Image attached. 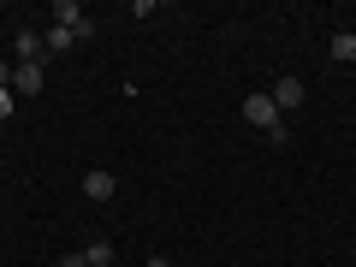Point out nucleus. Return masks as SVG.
<instances>
[{
	"instance_id": "1",
	"label": "nucleus",
	"mask_w": 356,
	"mask_h": 267,
	"mask_svg": "<svg viewBox=\"0 0 356 267\" xmlns=\"http://www.w3.org/2000/svg\"><path fill=\"white\" fill-rule=\"evenodd\" d=\"M243 119H250V125L261 131V137H267L273 125H285V119H280V107H273V95H250V102H243Z\"/></svg>"
},
{
	"instance_id": "2",
	"label": "nucleus",
	"mask_w": 356,
	"mask_h": 267,
	"mask_svg": "<svg viewBox=\"0 0 356 267\" xmlns=\"http://www.w3.org/2000/svg\"><path fill=\"white\" fill-rule=\"evenodd\" d=\"M42 83H48L42 60H30V65H13V95H42Z\"/></svg>"
},
{
	"instance_id": "3",
	"label": "nucleus",
	"mask_w": 356,
	"mask_h": 267,
	"mask_svg": "<svg viewBox=\"0 0 356 267\" xmlns=\"http://www.w3.org/2000/svg\"><path fill=\"white\" fill-rule=\"evenodd\" d=\"M113 191H119V184H113L107 166H89V172H83V196H89V202H113Z\"/></svg>"
},
{
	"instance_id": "4",
	"label": "nucleus",
	"mask_w": 356,
	"mask_h": 267,
	"mask_svg": "<svg viewBox=\"0 0 356 267\" xmlns=\"http://www.w3.org/2000/svg\"><path fill=\"white\" fill-rule=\"evenodd\" d=\"M303 77H280V83H273V107H280V113H291V107H303Z\"/></svg>"
},
{
	"instance_id": "5",
	"label": "nucleus",
	"mask_w": 356,
	"mask_h": 267,
	"mask_svg": "<svg viewBox=\"0 0 356 267\" xmlns=\"http://www.w3.org/2000/svg\"><path fill=\"white\" fill-rule=\"evenodd\" d=\"M327 54H332V60H339V65H356V30H332Z\"/></svg>"
},
{
	"instance_id": "6",
	"label": "nucleus",
	"mask_w": 356,
	"mask_h": 267,
	"mask_svg": "<svg viewBox=\"0 0 356 267\" xmlns=\"http://www.w3.org/2000/svg\"><path fill=\"white\" fill-rule=\"evenodd\" d=\"M13 54H18V65H30V60H42L48 48L36 42V30H18V36H13Z\"/></svg>"
},
{
	"instance_id": "7",
	"label": "nucleus",
	"mask_w": 356,
	"mask_h": 267,
	"mask_svg": "<svg viewBox=\"0 0 356 267\" xmlns=\"http://www.w3.org/2000/svg\"><path fill=\"white\" fill-rule=\"evenodd\" d=\"M72 42H77V30H65V24H48V36H42V48H48V54H65Z\"/></svg>"
},
{
	"instance_id": "8",
	"label": "nucleus",
	"mask_w": 356,
	"mask_h": 267,
	"mask_svg": "<svg viewBox=\"0 0 356 267\" xmlns=\"http://www.w3.org/2000/svg\"><path fill=\"white\" fill-rule=\"evenodd\" d=\"M83 255H89V267H113V243H107V238H95Z\"/></svg>"
},
{
	"instance_id": "9",
	"label": "nucleus",
	"mask_w": 356,
	"mask_h": 267,
	"mask_svg": "<svg viewBox=\"0 0 356 267\" xmlns=\"http://www.w3.org/2000/svg\"><path fill=\"white\" fill-rule=\"evenodd\" d=\"M18 113V95H13V89H0V119H13Z\"/></svg>"
},
{
	"instance_id": "10",
	"label": "nucleus",
	"mask_w": 356,
	"mask_h": 267,
	"mask_svg": "<svg viewBox=\"0 0 356 267\" xmlns=\"http://www.w3.org/2000/svg\"><path fill=\"white\" fill-rule=\"evenodd\" d=\"M60 267H89V255L77 250V255H60Z\"/></svg>"
},
{
	"instance_id": "11",
	"label": "nucleus",
	"mask_w": 356,
	"mask_h": 267,
	"mask_svg": "<svg viewBox=\"0 0 356 267\" xmlns=\"http://www.w3.org/2000/svg\"><path fill=\"white\" fill-rule=\"evenodd\" d=\"M0 89H13V65L6 60H0Z\"/></svg>"
},
{
	"instance_id": "12",
	"label": "nucleus",
	"mask_w": 356,
	"mask_h": 267,
	"mask_svg": "<svg viewBox=\"0 0 356 267\" xmlns=\"http://www.w3.org/2000/svg\"><path fill=\"white\" fill-rule=\"evenodd\" d=\"M143 267H172V261H166V255H149V261H143Z\"/></svg>"
}]
</instances>
